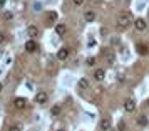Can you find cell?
<instances>
[{
	"label": "cell",
	"instance_id": "6da1fadb",
	"mask_svg": "<svg viewBox=\"0 0 149 131\" xmlns=\"http://www.w3.org/2000/svg\"><path fill=\"white\" fill-rule=\"evenodd\" d=\"M131 24H132V15L129 14V12H124V14H121L117 17V27L119 29H126Z\"/></svg>",
	"mask_w": 149,
	"mask_h": 131
},
{
	"label": "cell",
	"instance_id": "7a4b0ae2",
	"mask_svg": "<svg viewBox=\"0 0 149 131\" xmlns=\"http://www.w3.org/2000/svg\"><path fill=\"white\" fill-rule=\"evenodd\" d=\"M134 27H136V30L142 32V30H146L148 24H146V20H144V19H136V20H134Z\"/></svg>",
	"mask_w": 149,
	"mask_h": 131
},
{
	"label": "cell",
	"instance_id": "3957f363",
	"mask_svg": "<svg viewBox=\"0 0 149 131\" xmlns=\"http://www.w3.org/2000/svg\"><path fill=\"white\" fill-rule=\"evenodd\" d=\"M14 106H15V109H25L27 101H25L24 97H15L14 99Z\"/></svg>",
	"mask_w": 149,
	"mask_h": 131
},
{
	"label": "cell",
	"instance_id": "277c9868",
	"mask_svg": "<svg viewBox=\"0 0 149 131\" xmlns=\"http://www.w3.org/2000/svg\"><path fill=\"white\" fill-rule=\"evenodd\" d=\"M69 54H70V50H69L67 47H62V49H59V52H57V59H59V61H65L69 57Z\"/></svg>",
	"mask_w": 149,
	"mask_h": 131
},
{
	"label": "cell",
	"instance_id": "5b68a950",
	"mask_svg": "<svg viewBox=\"0 0 149 131\" xmlns=\"http://www.w3.org/2000/svg\"><path fill=\"white\" fill-rule=\"evenodd\" d=\"M124 109L127 111V113H132L136 109V101L134 99H126L124 101Z\"/></svg>",
	"mask_w": 149,
	"mask_h": 131
},
{
	"label": "cell",
	"instance_id": "8992f818",
	"mask_svg": "<svg viewBox=\"0 0 149 131\" xmlns=\"http://www.w3.org/2000/svg\"><path fill=\"white\" fill-rule=\"evenodd\" d=\"M35 103H37V104H44V103H47V92H44V91L37 92V94H35Z\"/></svg>",
	"mask_w": 149,
	"mask_h": 131
},
{
	"label": "cell",
	"instance_id": "52a82bcc",
	"mask_svg": "<svg viewBox=\"0 0 149 131\" xmlns=\"http://www.w3.org/2000/svg\"><path fill=\"white\" fill-rule=\"evenodd\" d=\"M25 50H27V52H35V50H37V44H35L34 39H30V41L25 42Z\"/></svg>",
	"mask_w": 149,
	"mask_h": 131
},
{
	"label": "cell",
	"instance_id": "ba28073f",
	"mask_svg": "<svg viewBox=\"0 0 149 131\" xmlns=\"http://www.w3.org/2000/svg\"><path fill=\"white\" fill-rule=\"evenodd\" d=\"M136 49H137V52H139L141 55H146L149 52V47L146 46V44H137V46H136Z\"/></svg>",
	"mask_w": 149,
	"mask_h": 131
},
{
	"label": "cell",
	"instance_id": "9c48e42d",
	"mask_svg": "<svg viewBox=\"0 0 149 131\" xmlns=\"http://www.w3.org/2000/svg\"><path fill=\"white\" fill-rule=\"evenodd\" d=\"M104 77H106L104 69H95V72H94V79H95V81H102Z\"/></svg>",
	"mask_w": 149,
	"mask_h": 131
},
{
	"label": "cell",
	"instance_id": "30bf717a",
	"mask_svg": "<svg viewBox=\"0 0 149 131\" xmlns=\"http://www.w3.org/2000/svg\"><path fill=\"white\" fill-rule=\"evenodd\" d=\"M84 19H86V22H94V20H95V12H92V10H87V12L84 14Z\"/></svg>",
	"mask_w": 149,
	"mask_h": 131
},
{
	"label": "cell",
	"instance_id": "8fae6325",
	"mask_svg": "<svg viewBox=\"0 0 149 131\" xmlns=\"http://www.w3.org/2000/svg\"><path fill=\"white\" fill-rule=\"evenodd\" d=\"M55 32H57V35H64L67 32V27H65L64 24H57V25H55Z\"/></svg>",
	"mask_w": 149,
	"mask_h": 131
},
{
	"label": "cell",
	"instance_id": "7c38bea8",
	"mask_svg": "<svg viewBox=\"0 0 149 131\" xmlns=\"http://www.w3.org/2000/svg\"><path fill=\"white\" fill-rule=\"evenodd\" d=\"M27 34L30 35V37H37V34H39V29L35 27V25H30V27L27 29Z\"/></svg>",
	"mask_w": 149,
	"mask_h": 131
},
{
	"label": "cell",
	"instance_id": "4fadbf2b",
	"mask_svg": "<svg viewBox=\"0 0 149 131\" xmlns=\"http://www.w3.org/2000/svg\"><path fill=\"white\" fill-rule=\"evenodd\" d=\"M77 86H79L81 89H87V88H89V81L86 79V77H82V79H79V83H77Z\"/></svg>",
	"mask_w": 149,
	"mask_h": 131
},
{
	"label": "cell",
	"instance_id": "5bb4252c",
	"mask_svg": "<svg viewBox=\"0 0 149 131\" xmlns=\"http://www.w3.org/2000/svg\"><path fill=\"white\" fill-rule=\"evenodd\" d=\"M50 114H52V116H59V114H61V106H59V104L52 106V109H50Z\"/></svg>",
	"mask_w": 149,
	"mask_h": 131
},
{
	"label": "cell",
	"instance_id": "9a60e30c",
	"mask_svg": "<svg viewBox=\"0 0 149 131\" xmlns=\"http://www.w3.org/2000/svg\"><path fill=\"white\" fill-rule=\"evenodd\" d=\"M109 128H111V121L104 118V119L101 121V130H109Z\"/></svg>",
	"mask_w": 149,
	"mask_h": 131
},
{
	"label": "cell",
	"instance_id": "2e32d148",
	"mask_svg": "<svg viewBox=\"0 0 149 131\" xmlns=\"http://www.w3.org/2000/svg\"><path fill=\"white\" fill-rule=\"evenodd\" d=\"M137 124H139V126H142V128H144V126H148V118L141 116L139 119H137Z\"/></svg>",
	"mask_w": 149,
	"mask_h": 131
},
{
	"label": "cell",
	"instance_id": "e0dca14e",
	"mask_svg": "<svg viewBox=\"0 0 149 131\" xmlns=\"http://www.w3.org/2000/svg\"><path fill=\"white\" fill-rule=\"evenodd\" d=\"M2 17H3V20H10L14 15H12V12H8V10H5L3 14H2Z\"/></svg>",
	"mask_w": 149,
	"mask_h": 131
},
{
	"label": "cell",
	"instance_id": "ac0fdd59",
	"mask_svg": "<svg viewBox=\"0 0 149 131\" xmlns=\"http://www.w3.org/2000/svg\"><path fill=\"white\" fill-rule=\"evenodd\" d=\"M86 62H87V66H94V64H95V57H89Z\"/></svg>",
	"mask_w": 149,
	"mask_h": 131
},
{
	"label": "cell",
	"instance_id": "d6986e66",
	"mask_svg": "<svg viewBox=\"0 0 149 131\" xmlns=\"http://www.w3.org/2000/svg\"><path fill=\"white\" fill-rule=\"evenodd\" d=\"M49 20H57V14L55 12H50L49 14Z\"/></svg>",
	"mask_w": 149,
	"mask_h": 131
},
{
	"label": "cell",
	"instance_id": "ffe728a7",
	"mask_svg": "<svg viewBox=\"0 0 149 131\" xmlns=\"http://www.w3.org/2000/svg\"><path fill=\"white\" fill-rule=\"evenodd\" d=\"M117 81H119V83H124V81H126V76L119 72V74H117Z\"/></svg>",
	"mask_w": 149,
	"mask_h": 131
},
{
	"label": "cell",
	"instance_id": "44dd1931",
	"mask_svg": "<svg viewBox=\"0 0 149 131\" xmlns=\"http://www.w3.org/2000/svg\"><path fill=\"white\" fill-rule=\"evenodd\" d=\"M72 2H74V5H77V7H79V5H82V4H84V0H72Z\"/></svg>",
	"mask_w": 149,
	"mask_h": 131
},
{
	"label": "cell",
	"instance_id": "7402d4cb",
	"mask_svg": "<svg viewBox=\"0 0 149 131\" xmlns=\"http://www.w3.org/2000/svg\"><path fill=\"white\" fill-rule=\"evenodd\" d=\"M117 128H119V130H124V128H126V123H122V121H119V124H117Z\"/></svg>",
	"mask_w": 149,
	"mask_h": 131
},
{
	"label": "cell",
	"instance_id": "603a6c76",
	"mask_svg": "<svg viewBox=\"0 0 149 131\" xmlns=\"http://www.w3.org/2000/svg\"><path fill=\"white\" fill-rule=\"evenodd\" d=\"M22 124H14V126H10V130H20Z\"/></svg>",
	"mask_w": 149,
	"mask_h": 131
},
{
	"label": "cell",
	"instance_id": "cb8c5ba5",
	"mask_svg": "<svg viewBox=\"0 0 149 131\" xmlns=\"http://www.w3.org/2000/svg\"><path fill=\"white\" fill-rule=\"evenodd\" d=\"M5 64H7V66H10V64H12V57H7V59H5Z\"/></svg>",
	"mask_w": 149,
	"mask_h": 131
},
{
	"label": "cell",
	"instance_id": "d4e9b609",
	"mask_svg": "<svg viewBox=\"0 0 149 131\" xmlns=\"http://www.w3.org/2000/svg\"><path fill=\"white\" fill-rule=\"evenodd\" d=\"M3 41H5V37H3V34H0V44H2Z\"/></svg>",
	"mask_w": 149,
	"mask_h": 131
},
{
	"label": "cell",
	"instance_id": "484cf974",
	"mask_svg": "<svg viewBox=\"0 0 149 131\" xmlns=\"http://www.w3.org/2000/svg\"><path fill=\"white\" fill-rule=\"evenodd\" d=\"M5 4V0H0V5H3Z\"/></svg>",
	"mask_w": 149,
	"mask_h": 131
},
{
	"label": "cell",
	"instance_id": "4316f807",
	"mask_svg": "<svg viewBox=\"0 0 149 131\" xmlns=\"http://www.w3.org/2000/svg\"><path fill=\"white\" fill-rule=\"evenodd\" d=\"M2 88H3V86H2V83H0V92H2Z\"/></svg>",
	"mask_w": 149,
	"mask_h": 131
},
{
	"label": "cell",
	"instance_id": "83f0119b",
	"mask_svg": "<svg viewBox=\"0 0 149 131\" xmlns=\"http://www.w3.org/2000/svg\"><path fill=\"white\" fill-rule=\"evenodd\" d=\"M148 104H149V99H148Z\"/></svg>",
	"mask_w": 149,
	"mask_h": 131
}]
</instances>
